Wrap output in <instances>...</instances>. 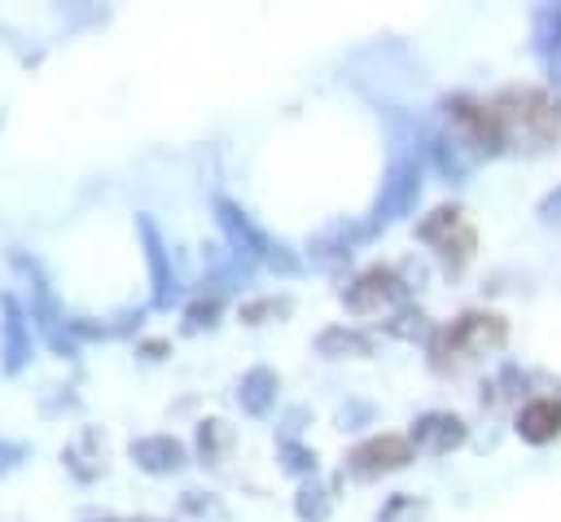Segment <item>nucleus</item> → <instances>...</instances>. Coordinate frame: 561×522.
<instances>
[{
  "label": "nucleus",
  "instance_id": "3",
  "mask_svg": "<svg viewBox=\"0 0 561 522\" xmlns=\"http://www.w3.org/2000/svg\"><path fill=\"white\" fill-rule=\"evenodd\" d=\"M517 430H522V439H530V443H548L552 435H561V404H552V400L526 404L522 417H517Z\"/></svg>",
  "mask_w": 561,
  "mask_h": 522
},
{
  "label": "nucleus",
  "instance_id": "4",
  "mask_svg": "<svg viewBox=\"0 0 561 522\" xmlns=\"http://www.w3.org/2000/svg\"><path fill=\"white\" fill-rule=\"evenodd\" d=\"M417 439L430 443V448H447V443L461 439V422H456V417H430V422L417 430Z\"/></svg>",
  "mask_w": 561,
  "mask_h": 522
},
{
  "label": "nucleus",
  "instance_id": "2",
  "mask_svg": "<svg viewBox=\"0 0 561 522\" xmlns=\"http://www.w3.org/2000/svg\"><path fill=\"white\" fill-rule=\"evenodd\" d=\"M132 456L150 474H167V470H180L184 465V443H176L171 435H150V439H136L132 443Z\"/></svg>",
  "mask_w": 561,
  "mask_h": 522
},
{
  "label": "nucleus",
  "instance_id": "1",
  "mask_svg": "<svg viewBox=\"0 0 561 522\" xmlns=\"http://www.w3.org/2000/svg\"><path fill=\"white\" fill-rule=\"evenodd\" d=\"M408 461H413V452H408V443H404L399 435L369 439V443H360V448L351 452V470H356L360 478L382 474V470H399V465H408Z\"/></svg>",
  "mask_w": 561,
  "mask_h": 522
},
{
  "label": "nucleus",
  "instance_id": "6",
  "mask_svg": "<svg viewBox=\"0 0 561 522\" xmlns=\"http://www.w3.org/2000/svg\"><path fill=\"white\" fill-rule=\"evenodd\" d=\"M115 522H132V518H115ZM136 522H154V518H136Z\"/></svg>",
  "mask_w": 561,
  "mask_h": 522
},
{
  "label": "nucleus",
  "instance_id": "5",
  "mask_svg": "<svg viewBox=\"0 0 561 522\" xmlns=\"http://www.w3.org/2000/svg\"><path fill=\"white\" fill-rule=\"evenodd\" d=\"M321 352H325V356H334V352H356V356H365V352H369V343H365L360 334L330 330V334H321Z\"/></svg>",
  "mask_w": 561,
  "mask_h": 522
}]
</instances>
